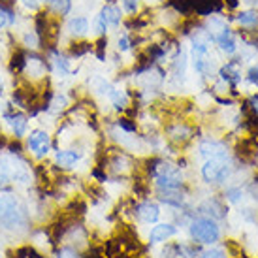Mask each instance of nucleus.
Returning <instances> with one entry per match:
<instances>
[{
	"label": "nucleus",
	"instance_id": "f257e3e1",
	"mask_svg": "<svg viewBox=\"0 0 258 258\" xmlns=\"http://www.w3.org/2000/svg\"><path fill=\"white\" fill-rule=\"evenodd\" d=\"M190 236L194 241L204 245H211L219 241L221 237V228L213 219L209 217H200V219H194L190 222Z\"/></svg>",
	"mask_w": 258,
	"mask_h": 258
},
{
	"label": "nucleus",
	"instance_id": "f03ea898",
	"mask_svg": "<svg viewBox=\"0 0 258 258\" xmlns=\"http://www.w3.org/2000/svg\"><path fill=\"white\" fill-rule=\"evenodd\" d=\"M232 166L228 160H219V158H209L202 166V179L209 185H221L230 177Z\"/></svg>",
	"mask_w": 258,
	"mask_h": 258
},
{
	"label": "nucleus",
	"instance_id": "7ed1b4c3",
	"mask_svg": "<svg viewBox=\"0 0 258 258\" xmlns=\"http://www.w3.org/2000/svg\"><path fill=\"white\" fill-rule=\"evenodd\" d=\"M186 66H188V51L181 43H177L170 57V79L183 85L186 79Z\"/></svg>",
	"mask_w": 258,
	"mask_h": 258
},
{
	"label": "nucleus",
	"instance_id": "20e7f679",
	"mask_svg": "<svg viewBox=\"0 0 258 258\" xmlns=\"http://www.w3.org/2000/svg\"><path fill=\"white\" fill-rule=\"evenodd\" d=\"M217 76H219V79H221L222 83H226L232 91H236L237 85H239V83H241V79H243L241 58H230V60H226L222 66H219Z\"/></svg>",
	"mask_w": 258,
	"mask_h": 258
},
{
	"label": "nucleus",
	"instance_id": "39448f33",
	"mask_svg": "<svg viewBox=\"0 0 258 258\" xmlns=\"http://www.w3.org/2000/svg\"><path fill=\"white\" fill-rule=\"evenodd\" d=\"M213 43L217 45V49L221 51L226 57H234L239 51V43H237V34L234 32L232 27H222L221 30H217L213 34Z\"/></svg>",
	"mask_w": 258,
	"mask_h": 258
},
{
	"label": "nucleus",
	"instance_id": "423d86ee",
	"mask_svg": "<svg viewBox=\"0 0 258 258\" xmlns=\"http://www.w3.org/2000/svg\"><path fill=\"white\" fill-rule=\"evenodd\" d=\"M47 60H49L51 72L55 74L57 78H66V76L72 74V62H70L72 58L58 47H53V45L47 47Z\"/></svg>",
	"mask_w": 258,
	"mask_h": 258
},
{
	"label": "nucleus",
	"instance_id": "0eeeda50",
	"mask_svg": "<svg viewBox=\"0 0 258 258\" xmlns=\"http://www.w3.org/2000/svg\"><path fill=\"white\" fill-rule=\"evenodd\" d=\"M0 222L6 228H14L15 224L21 222V213H19L17 200L10 194L0 196Z\"/></svg>",
	"mask_w": 258,
	"mask_h": 258
},
{
	"label": "nucleus",
	"instance_id": "6e6552de",
	"mask_svg": "<svg viewBox=\"0 0 258 258\" xmlns=\"http://www.w3.org/2000/svg\"><path fill=\"white\" fill-rule=\"evenodd\" d=\"M27 149L29 153H32L36 158H43L51 149V138L49 134L42 128L32 130L27 138Z\"/></svg>",
	"mask_w": 258,
	"mask_h": 258
},
{
	"label": "nucleus",
	"instance_id": "1a4fd4ad",
	"mask_svg": "<svg viewBox=\"0 0 258 258\" xmlns=\"http://www.w3.org/2000/svg\"><path fill=\"white\" fill-rule=\"evenodd\" d=\"M66 34L72 40H85L91 34V23L87 15H74L66 21Z\"/></svg>",
	"mask_w": 258,
	"mask_h": 258
},
{
	"label": "nucleus",
	"instance_id": "9d476101",
	"mask_svg": "<svg viewBox=\"0 0 258 258\" xmlns=\"http://www.w3.org/2000/svg\"><path fill=\"white\" fill-rule=\"evenodd\" d=\"M198 149H200V155L206 158V160H209V158L228 160V147L222 144V142H217V140H204Z\"/></svg>",
	"mask_w": 258,
	"mask_h": 258
},
{
	"label": "nucleus",
	"instance_id": "9b49d317",
	"mask_svg": "<svg viewBox=\"0 0 258 258\" xmlns=\"http://www.w3.org/2000/svg\"><path fill=\"white\" fill-rule=\"evenodd\" d=\"M234 23L243 32H256L258 30V10L256 8H247L234 15Z\"/></svg>",
	"mask_w": 258,
	"mask_h": 258
},
{
	"label": "nucleus",
	"instance_id": "f8f14e48",
	"mask_svg": "<svg viewBox=\"0 0 258 258\" xmlns=\"http://www.w3.org/2000/svg\"><path fill=\"white\" fill-rule=\"evenodd\" d=\"M4 121L8 122V126L12 130L14 138L21 140L25 134H27V126H29V117L25 113H19V111H14V113H4Z\"/></svg>",
	"mask_w": 258,
	"mask_h": 258
},
{
	"label": "nucleus",
	"instance_id": "ddd939ff",
	"mask_svg": "<svg viewBox=\"0 0 258 258\" xmlns=\"http://www.w3.org/2000/svg\"><path fill=\"white\" fill-rule=\"evenodd\" d=\"M43 8H45V12H47L51 17L62 21V19H66L68 15L72 14L74 0H47Z\"/></svg>",
	"mask_w": 258,
	"mask_h": 258
},
{
	"label": "nucleus",
	"instance_id": "4468645a",
	"mask_svg": "<svg viewBox=\"0 0 258 258\" xmlns=\"http://www.w3.org/2000/svg\"><path fill=\"white\" fill-rule=\"evenodd\" d=\"M100 10L106 14L111 29H119V27H121L122 25V14H124V12H122L121 4H119L117 0H106V4H104Z\"/></svg>",
	"mask_w": 258,
	"mask_h": 258
},
{
	"label": "nucleus",
	"instance_id": "2eb2a0df",
	"mask_svg": "<svg viewBox=\"0 0 258 258\" xmlns=\"http://www.w3.org/2000/svg\"><path fill=\"white\" fill-rule=\"evenodd\" d=\"M81 158V151L76 149H62L55 153V164L60 168V170H70L78 164V160Z\"/></svg>",
	"mask_w": 258,
	"mask_h": 258
},
{
	"label": "nucleus",
	"instance_id": "dca6fc26",
	"mask_svg": "<svg viewBox=\"0 0 258 258\" xmlns=\"http://www.w3.org/2000/svg\"><path fill=\"white\" fill-rule=\"evenodd\" d=\"M134 213L136 217L140 219L142 222H157L158 215H160V211H158V206L157 204H153V202H142V204H138L136 209H134Z\"/></svg>",
	"mask_w": 258,
	"mask_h": 258
},
{
	"label": "nucleus",
	"instance_id": "f3484780",
	"mask_svg": "<svg viewBox=\"0 0 258 258\" xmlns=\"http://www.w3.org/2000/svg\"><path fill=\"white\" fill-rule=\"evenodd\" d=\"M173 234H175V226L168 224V222H162V224L153 226V230H151L149 234V241L151 243H162L166 239H170Z\"/></svg>",
	"mask_w": 258,
	"mask_h": 258
},
{
	"label": "nucleus",
	"instance_id": "a211bd4d",
	"mask_svg": "<svg viewBox=\"0 0 258 258\" xmlns=\"http://www.w3.org/2000/svg\"><path fill=\"white\" fill-rule=\"evenodd\" d=\"M109 100H111V106H113L117 111H124V109H128V100L130 96L126 93V89H122V87H111V91H109Z\"/></svg>",
	"mask_w": 258,
	"mask_h": 258
},
{
	"label": "nucleus",
	"instance_id": "6ab92c4d",
	"mask_svg": "<svg viewBox=\"0 0 258 258\" xmlns=\"http://www.w3.org/2000/svg\"><path fill=\"white\" fill-rule=\"evenodd\" d=\"M21 45L27 51H40L43 47V42L40 34L36 32V29H29L23 32L21 36Z\"/></svg>",
	"mask_w": 258,
	"mask_h": 258
},
{
	"label": "nucleus",
	"instance_id": "aec40b11",
	"mask_svg": "<svg viewBox=\"0 0 258 258\" xmlns=\"http://www.w3.org/2000/svg\"><path fill=\"white\" fill-rule=\"evenodd\" d=\"M190 134H192L190 128L186 124H181V122H177V124H173V126L168 128V138L172 142H175V144H183L186 140H190Z\"/></svg>",
	"mask_w": 258,
	"mask_h": 258
},
{
	"label": "nucleus",
	"instance_id": "412c9836",
	"mask_svg": "<svg viewBox=\"0 0 258 258\" xmlns=\"http://www.w3.org/2000/svg\"><path fill=\"white\" fill-rule=\"evenodd\" d=\"M158 200L168 204V206L181 208V204H183V194H181V190H158Z\"/></svg>",
	"mask_w": 258,
	"mask_h": 258
},
{
	"label": "nucleus",
	"instance_id": "4be33fe9",
	"mask_svg": "<svg viewBox=\"0 0 258 258\" xmlns=\"http://www.w3.org/2000/svg\"><path fill=\"white\" fill-rule=\"evenodd\" d=\"M109 29H111V27H109L108 17H106V14L100 10V12H98V15L94 17V32H96L100 38H104L109 32Z\"/></svg>",
	"mask_w": 258,
	"mask_h": 258
},
{
	"label": "nucleus",
	"instance_id": "5701e85b",
	"mask_svg": "<svg viewBox=\"0 0 258 258\" xmlns=\"http://www.w3.org/2000/svg\"><path fill=\"white\" fill-rule=\"evenodd\" d=\"M117 2L121 4L122 12L128 14L130 17L138 15L140 14V10H142V0H117Z\"/></svg>",
	"mask_w": 258,
	"mask_h": 258
},
{
	"label": "nucleus",
	"instance_id": "b1692460",
	"mask_svg": "<svg viewBox=\"0 0 258 258\" xmlns=\"http://www.w3.org/2000/svg\"><path fill=\"white\" fill-rule=\"evenodd\" d=\"M91 87H93V91H96L98 94H104V96H108L113 85H109L108 81H106L104 78H100V76H96V78H93V81H91Z\"/></svg>",
	"mask_w": 258,
	"mask_h": 258
},
{
	"label": "nucleus",
	"instance_id": "393cba45",
	"mask_svg": "<svg viewBox=\"0 0 258 258\" xmlns=\"http://www.w3.org/2000/svg\"><path fill=\"white\" fill-rule=\"evenodd\" d=\"M132 47H134V42H132V38H130L128 32L119 34V38H117V53H126V51H130Z\"/></svg>",
	"mask_w": 258,
	"mask_h": 258
},
{
	"label": "nucleus",
	"instance_id": "a878e982",
	"mask_svg": "<svg viewBox=\"0 0 258 258\" xmlns=\"http://www.w3.org/2000/svg\"><path fill=\"white\" fill-rule=\"evenodd\" d=\"M224 198L232 204H237V202L243 198V188L241 186H230L226 188V192H224Z\"/></svg>",
	"mask_w": 258,
	"mask_h": 258
},
{
	"label": "nucleus",
	"instance_id": "bb28decb",
	"mask_svg": "<svg viewBox=\"0 0 258 258\" xmlns=\"http://www.w3.org/2000/svg\"><path fill=\"white\" fill-rule=\"evenodd\" d=\"M245 79H247V83H251V85L258 87V62L256 64H252L247 74H245Z\"/></svg>",
	"mask_w": 258,
	"mask_h": 258
},
{
	"label": "nucleus",
	"instance_id": "cd10ccee",
	"mask_svg": "<svg viewBox=\"0 0 258 258\" xmlns=\"http://www.w3.org/2000/svg\"><path fill=\"white\" fill-rule=\"evenodd\" d=\"M117 126H119V128H122L124 132H130V134H132V132H136V130H138L136 122H132L130 119H124V117L117 121Z\"/></svg>",
	"mask_w": 258,
	"mask_h": 258
},
{
	"label": "nucleus",
	"instance_id": "c85d7f7f",
	"mask_svg": "<svg viewBox=\"0 0 258 258\" xmlns=\"http://www.w3.org/2000/svg\"><path fill=\"white\" fill-rule=\"evenodd\" d=\"M57 258H79V252L76 249H70V247H64L57 252Z\"/></svg>",
	"mask_w": 258,
	"mask_h": 258
},
{
	"label": "nucleus",
	"instance_id": "c756f323",
	"mask_svg": "<svg viewBox=\"0 0 258 258\" xmlns=\"http://www.w3.org/2000/svg\"><path fill=\"white\" fill-rule=\"evenodd\" d=\"M202 258H228V256H226V252L221 251V249H211V251L204 252Z\"/></svg>",
	"mask_w": 258,
	"mask_h": 258
},
{
	"label": "nucleus",
	"instance_id": "7c9ffc66",
	"mask_svg": "<svg viewBox=\"0 0 258 258\" xmlns=\"http://www.w3.org/2000/svg\"><path fill=\"white\" fill-rule=\"evenodd\" d=\"M247 106H249V109H251L252 115H256L258 117V93L252 94L251 98H249V102H247Z\"/></svg>",
	"mask_w": 258,
	"mask_h": 258
},
{
	"label": "nucleus",
	"instance_id": "2f4dec72",
	"mask_svg": "<svg viewBox=\"0 0 258 258\" xmlns=\"http://www.w3.org/2000/svg\"><path fill=\"white\" fill-rule=\"evenodd\" d=\"M38 2H40V4H42V8L45 6V2H47V0H38Z\"/></svg>",
	"mask_w": 258,
	"mask_h": 258
},
{
	"label": "nucleus",
	"instance_id": "473e14b6",
	"mask_svg": "<svg viewBox=\"0 0 258 258\" xmlns=\"http://www.w3.org/2000/svg\"><path fill=\"white\" fill-rule=\"evenodd\" d=\"M243 2H247V4H254V0H243Z\"/></svg>",
	"mask_w": 258,
	"mask_h": 258
},
{
	"label": "nucleus",
	"instance_id": "72a5a7b5",
	"mask_svg": "<svg viewBox=\"0 0 258 258\" xmlns=\"http://www.w3.org/2000/svg\"><path fill=\"white\" fill-rule=\"evenodd\" d=\"M155 2H158V4H164L166 0H155Z\"/></svg>",
	"mask_w": 258,
	"mask_h": 258
},
{
	"label": "nucleus",
	"instance_id": "f704fd0d",
	"mask_svg": "<svg viewBox=\"0 0 258 258\" xmlns=\"http://www.w3.org/2000/svg\"><path fill=\"white\" fill-rule=\"evenodd\" d=\"M254 4H256V6H258V0H254Z\"/></svg>",
	"mask_w": 258,
	"mask_h": 258
}]
</instances>
